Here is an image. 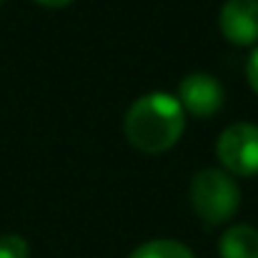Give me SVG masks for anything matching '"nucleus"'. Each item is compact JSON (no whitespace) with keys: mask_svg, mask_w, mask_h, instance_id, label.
I'll return each mask as SVG.
<instances>
[{"mask_svg":"<svg viewBox=\"0 0 258 258\" xmlns=\"http://www.w3.org/2000/svg\"><path fill=\"white\" fill-rule=\"evenodd\" d=\"M190 206L206 226H223L241 208V188L231 173L203 168L190 178Z\"/></svg>","mask_w":258,"mask_h":258,"instance_id":"f03ea898","label":"nucleus"},{"mask_svg":"<svg viewBox=\"0 0 258 258\" xmlns=\"http://www.w3.org/2000/svg\"><path fill=\"white\" fill-rule=\"evenodd\" d=\"M221 33L228 43L248 48L258 43V0H226L218 15Z\"/></svg>","mask_w":258,"mask_h":258,"instance_id":"39448f33","label":"nucleus"},{"mask_svg":"<svg viewBox=\"0 0 258 258\" xmlns=\"http://www.w3.org/2000/svg\"><path fill=\"white\" fill-rule=\"evenodd\" d=\"M221 258H258V231L253 226L236 223L223 231L218 241Z\"/></svg>","mask_w":258,"mask_h":258,"instance_id":"423d86ee","label":"nucleus"},{"mask_svg":"<svg viewBox=\"0 0 258 258\" xmlns=\"http://www.w3.org/2000/svg\"><path fill=\"white\" fill-rule=\"evenodd\" d=\"M0 258H30V246L23 236L5 233L0 236Z\"/></svg>","mask_w":258,"mask_h":258,"instance_id":"6e6552de","label":"nucleus"},{"mask_svg":"<svg viewBox=\"0 0 258 258\" xmlns=\"http://www.w3.org/2000/svg\"><path fill=\"white\" fill-rule=\"evenodd\" d=\"M123 131L128 143L141 153H166L185 131V110L171 93H148L125 113Z\"/></svg>","mask_w":258,"mask_h":258,"instance_id":"f257e3e1","label":"nucleus"},{"mask_svg":"<svg viewBox=\"0 0 258 258\" xmlns=\"http://www.w3.org/2000/svg\"><path fill=\"white\" fill-rule=\"evenodd\" d=\"M246 78H248V86H251V90L258 95V48L251 53V58H248V66H246Z\"/></svg>","mask_w":258,"mask_h":258,"instance_id":"1a4fd4ad","label":"nucleus"},{"mask_svg":"<svg viewBox=\"0 0 258 258\" xmlns=\"http://www.w3.org/2000/svg\"><path fill=\"white\" fill-rule=\"evenodd\" d=\"M33 3H38V5H43V8H68V5L76 3V0H33Z\"/></svg>","mask_w":258,"mask_h":258,"instance_id":"9d476101","label":"nucleus"},{"mask_svg":"<svg viewBox=\"0 0 258 258\" xmlns=\"http://www.w3.org/2000/svg\"><path fill=\"white\" fill-rule=\"evenodd\" d=\"M128 258H196V253L180 241L156 238V241L141 243L136 251H131Z\"/></svg>","mask_w":258,"mask_h":258,"instance_id":"0eeeda50","label":"nucleus"},{"mask_svg":"<svg viewBox=\"0 0 258 258\" xmlns=\"http://www.w3.org/2000/svg\"><path fill=\"white\" fill-rule=\"evenodd\" d=\"M216 156L226 173L253 178L258 175V125L233 123L228 125L216 143Z\"/></svg>","mask_w":258,"mask_h":258,"instance_id":"7ed1b4c3","label":"nucleus"},{"mask_svg":"<svg viewBox=\"0 0 258 258\" xmlns=\"http://www.w3.org/2000/svg\"><path fill=\"white\" fill-rule=\"evenodd\" d=\"M178 103L185 113L196 118H211L216 115L226 103V90L218 78L208 73H190L178 83Z\"/></svg>","mask_w":258,"mask_h":258,"instance_id":"20e7f679","label":"nucleus"},{"mask_svg":"<svg viewBox=\"0 0 258 258\" xmlns=\"http://www.w3.org/2000/svg\"><path fill=\"white\" fill-rule=\"evenodd\" d=\"M0 3H3V0H0Z\"/></svg>","mask_w":258,"mask_h":258,"instance_id":"9b49d317","label":"nucleus"}]
</instances>
